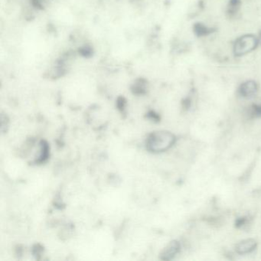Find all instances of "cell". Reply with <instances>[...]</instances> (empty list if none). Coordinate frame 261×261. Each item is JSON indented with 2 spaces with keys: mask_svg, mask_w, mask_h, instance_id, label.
I'll return each instance as SVG.
<instances>
[{
  "mask_svg": "<svg viewBox=\"0 0 261 261\" xmlns=\"http://www.w3.org/2000/svg\"><path fill=\"white\" fill-rule=\"evenodd\" d=\"M173 133L165 130L153 132L146 139V149L153 153H162L170 149L176 142Z\"/></svg>",
  "mask_w": 261,
  "mask_h": 261,
  "instance_id": "obj_1",
  "label": "cell"
},
{
  "mask_svg": "<svg viewBox=\"0 0 261 261\" xmlns=\"http://www.w3.org/2000/svg\"><path fill=\"white\" fill-rule=\"evenodd\" d=\"M259 44L258 37L254 35L241 36L234 44V54L237 57L243 56L256 49Z\"/></svg>",
  "mask_w": 261,
  "mask_h": 261,
  "instance_id": "obj_2",
  "label": "cell"
},
{
  "mask_svg": "<svg viewBox=\"0 0 261 261\" xmlns=\"http://www.w3.org/2000/svg\"><path fill=\"white\" fill-rule=\"evenodd\" d=\"M180 242L177 241H172L167 245L165 246L160 254V259L162 261H171L177 255L180 251Z\"/></svg>",
  "mask_w": 261,
  "mask_h": 261,
  "instance_id": "obj_3",
  "label": "cell"
},
{
  "mask_svg": "<svg viewBox=\"0 0 261 261\" xmlns=\"http://www.w3.org/2000/svg\"><path fill=\"white\" fill-rule=\"evenodd\" d=\"M258 86L254 80H247L239 87V94L243 98H252L258 92Z\"/></svg>",
  "mask_w": 261,
  "mask_h": 261,
  "instance_id": "obj_4",
  "label": "cell"
},
{
  "mask_svg": "<svg viewBox=\"0 0 261 261\" xmlns=\"http://www.w3.org/2000/svg\"><path fill=\"white\" fill-rule=\"evenodd\" d=\"M257 241L254 239H246L237 243L235 251L239 254H246L252 252L256 249Z\"/></svg>",
  "mask_w": 261,
  "mask_h": 261,
  "instance_id": "obj_5",
  "label": "cell"
},
{
  "mask_svg": "<svg viewBox=\"0 0 261 261\" xmlns=\"http://www.w3.org/2000/svg\"><path fill=\"white\" fill-rule=\"evenodd\" d=\"M49 156V145L46 141H40V148H39V153H38L37 157L35 160L36 163H42L45 162L48 159Z\"/></svg>",
  "mask_w": 261,
  "mask_h": 261,
  "instance_id": "obj_6",
  "label": "cell"
},
{
  "mask_svg": "<svg viewBox=\"0 0 261 261\" xmlns=\"http://www.w3.org/2000/svg\"><path fill=\"white\" fill-rule=\"evenodd\" d=\"M216 29L210 28L201 22H197L193 25V32L198 37H204L208 36L215 32Z\"/></svg>",
  "mask_w": 261,
  "mask_h": 261,
  "instance_id": "obj_7",
  "label": "cell"
},
{
  "mask_svg": "<svg viewBox=\"0 0 261 261\" xmlns=\"http://www.w3.org/2000/svg\"><path fill=\"white\" fill-rule=\"evenodd\" d=\"M131 91L136 95H142L147 92V81L144 79H138L132 85Z\"/></svg>",
  "mask_w": 261,
  "mask_h": 261,
  "instance_id": "obj_8",
  "label": "cell"
},
{
  "mask_svg": "<svg viewBox=\"0 0 261 261\" xmlns=\"http://www.w3.org/2000/svg\"><path fill=\"white\" fill-rule=\"evenodd\" d=\"M241 5V0H229L227 14L231 16H235L240 9Z\"/></svg>",
  "mask_w": 261,
  "mask_h": 261,
  "instance_id": "obj_9",
  "label": "cell"
},
{
  "mask_svg": "<svg viewBox=\"0 0 261 261\" xmlns=\"http://www.w3.org/2000/svg\"><path fill=\"white\" fill-rule=\"evenodd\" d=\"M79 54H80V55H82L83 57H91L93 55L92 48L88 46V45L82 47V48H80V49H79Z\"/></svg>",
  "mask_w": 261,
  "mask_h": 261,
  "instance_id": "obj_10",
  "label": "cell"
},
{
  "mask_svg": "<svg viewBox=\"0 0 261 261\" xmlns=\"http://www.w3.org/2000/svg\"><path fill=\"white\" fill-rule=\"evenodd\" d=\"M126 106V100L123 97H120L117 100V107L121 113L124 112Z\"/></svg>",
  "mask_w": 261,
  "mask_h": 261,
  "instance_id": "obj_11",
  "label": "cell"
},
{
  "mask_svg": "<svg viewBox=\"0 0 261 261\" xmlns=\"http://www.w3.org/2000/svg\"><path fill=\"white\" fill-rule=\"evenodd\" d=\"M252 114L256 118H261V104L253 105Z\"/></svg>",
  "mask_w": 261,
  "mask_h": 261,
  "instance_id": "obj_12",
  "label": "cell"
},
{
  "mask_svg": "<svg viewBox=\"0 0 261 261\" xmlns=\"http://www.w3.org/2000/svg\"><path fill=\"white\" fill-rule=\"evenodd\" d=\"M181 105H182V107L185 110H188L192 106V100L189 98H185V99L182 100Z\"/></svg>",
  "mask_w": 261,
  "mask_h": 261,
  "instance_id": "obj_13",
  "label": "cell"
},
{
  "mask_svg": "<svg viewBox=\"0 0 261 261\" xmlns=\"http://www.w3.org/2000/svg\"><path fill=\"white\" fill-rule=\"evenodd\" d=\"M147 117L149 119L156 121V122H159L160 120V116L157 113H155L154 111H150V112L148 113Z\"/></svg>",
  "mask_w": 261,
  "mask_h": 261,
  "instance_id": "obj_14",
  "label": "cell"
},
{
  "mask_svg": "<svg viewBox=\"0 0 261 261\" xmlns=\"http://www.w3.org/2000/svg\"><path fill=\"white\" fill-rule=\"evenodd\" d=\"M246 221H247L246 218H239V219H237L236 221H235V227H238V228L241 227L242 226L245 224Z\"/></svg>",
  "mask_w": 261,
  "mask_h": 261,
  "instance_id": "obj_15",
  "label": "cell"
},
{
  "mask_svg": "<svg viewBox=\"0 0 261 261\" xmlns=\"http://www.w3.org/2000/svg\"><path fill=\"white\" fill-rule=\"evenodd\" d=\"M32 5L36 8H41V0H32Z\"/></svg>",
  "mask_w": 261,
  "mask_h": 261,
  "instance_id": "obj_16",
  "label": "cell"
}]
</instances>
